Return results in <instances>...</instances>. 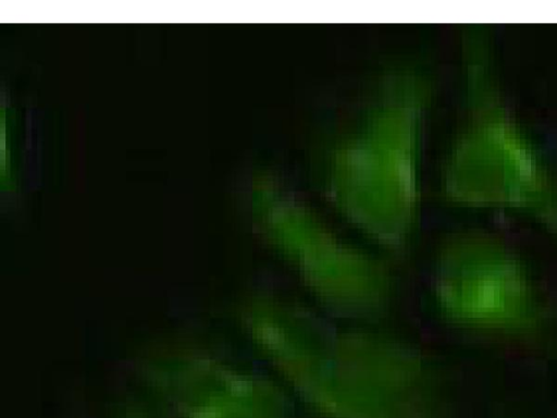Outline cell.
Listing matches in <instances>:
<instances>
[{
  "mask_svg": "<svg viewBox=\"0 0 557 418\" xmlns=\"http://www.w3.org/2000/svg\"><path fill=\"white\" fill-rule=\"evenodd\" d=\"M434 281L442 311L463 328L525 335L542 322L529 270L500 247L480 244L447 251L438 262Z\"/></svg>",
  "mask_w": 557,
  "mask_h": 418,
  "instance_id": "obj_2",
  "label": "cell"
},
{
  "mask_svg": "<svg viewBox=\"0 0 557 418\" xmlns=\"http://www.w3.org/2000/svg\"><path fill=\"white\" fill-rule=\"evenodd\" d=\"M128 418H150V417L144 413L137 411V413L131 414V416L128 415Z\"/></svg>",
  "mask_w": 557,
  "mask_h": 418,
  "instance_id": "obj_4",
  "label": "cell"
},
{
  "mask_svg": "<svg viewBox=\"0 0 557 418\" xmlns=\"http://www.w3.org/2000/svg\"><path fill=\"white\" fill-rule=\"evenodd\" d=\"M244 323L274 368L324 417L429 418L432 382L411 347L272 296L250 302Z\"/></svg>",
  "mask_w": 557,
  "mask_h": 418,
  "instance_id": "obj_1",
  "label": "cell"
},
{
  "mask_svg": "<svg viewBox=\"0 0 557 418\" xmlns=\"http://www.w3.org/2000/svg\"><path fill=\"white\" fill-rule=\"evenodd\" d=\"M202 374H168L156 383L178 418H293L271 380L205 362Z\"/></svg>",
  "mask_w": 557,
  "mask_h": 418,
  "instance_id": "obj_3",
  "label": "cell"
}]
</instances>
